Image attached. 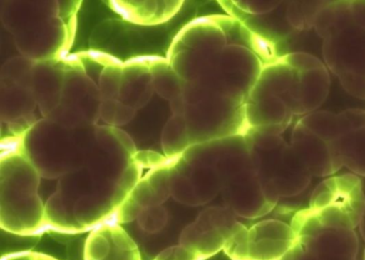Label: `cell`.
<instances>
[{
    "label": "cell",
    "instance_id": "cell-1",
    "mask_svg": "<svg viewBox=\"0 0 365 260\" xmlns=\"http://www.w3.org/2000/svg\"><path fill=\"white\" fill-rule=\"evenodd\" d=\"M136 150L118 136L96 135V144L81 170L58 180L46 204V228L61 234L91 232L115 217L142 179Z\"/></svg>",
    "mask_w": 365,
    "mask_h": 260
},
{
    "label": "cell",
    "instance_id": "cell-2",
    "mask_svg": "<svg viewBox=\"0 0 365 260\" xmlns=\"http://www.w3.org/2000/svg\"><path fill=\"white\" fill-rule=\"evenodd\" d=\"M80 1H6L0 18L21 56L33 61L67 56L73 43Z\"/></svg>",
    "mask_w": 365,
    "mask_h": 260
},
{
    "label": "cell",
    "instance_id": "cell-3",
    "mask_svg": "<svg viewBox=\"0 0 365 260\" xmlns=\"http://www.w3.org/2000/svg\"><path fill=\"white\" fill-rule=\"evenodd\" d=\"M41 175L25 155L22 137L4 138L0 157V225L16 236H37L46 228L39 195Z\"/></svg>",
    "mask_w": 365,
    "mask_h": 260
},
{
    "label": "cell",
    "instance_id": "cell-4",
    "mask_svg": "<svg viewBox=\"0 0 365 260\" xmlns=\"http://www.w3.org/2000/svg\"><path fill=\"white\" fill-rule=\"evenodd\" d=\"M297 239L281 260H356L358 223L343 209L301 211L292 219Z\"/></svg>",
    "mask_w": 365,
    "mask_h": 260
},
{
    "label": "cell",
    "instance_id": "cell-5",
    "mask_svg": "<svg viewBox=\"0 0 365 260\" xmlns=\"http://www.w3.org/2000/svg\"><path fill=\"white\" fill-rule=\"evenodd\" d=\"M95 144L96 125L70 129L46 118L40 119L22 137L25 155L46 179H61L81 170Z\"/></svg>",
    "mask_w": 365,
    "mask_h": 260
},
{
    "label": "cell",
    "instance_id": "cell-6",
    "mask_svg": "<svg viewBox=\"0 0 365 260\" xmlns=\"http://www.w3.org/2000/svg\"><path fill=\"white\" fill-rule=\"evenodd\" d=\"M235 23L227 16H204L177 33L166 59L187 84L197 80L227 46Z\"/></svg>",
    "mask_w": 365,
    "mask_h": 260
},
{
    "label": "cell",
    "instance_id": "cell-7",
    "mask_svg": "<svg viewBox=\"0 0 365 260\" xmlns=\"http://www.w3.org/2000/svg\"><path fill=\"white\" fill-rule=\"evenodd\" d=\"M183 98L192 145L247 133L245 101L192 84H185Z\"/></svg>",
    "mask_w": 365,
    "mask_h": 260
},
{
    "label": "cell",
    "instance_id": "cell-8",
    "mask_svg": "<svg viewBox=\"0 0 365 260\" xmlns=\"http://www.w3.org/2000/svg\"><path fill=\"white\" fill-rule=\"evenodd\" d=\"M170 194L187 206H204L223 189L215 140L190 146L170 163Z\"/></svg>",
    "mask_w": 365,
    "mask_h": 260
},
{
    "label": "cell",
    "instance_id": "cell-9",
    "mask_svg": "<svg viewBox=\"0 0 365 260\" xmlns=\"http://www.w3.org/2000/svg\"><path fill=\"white\" fill-rule=\"evenodd\" d=\"M264 66L253 50L230 40L204 74L195 82L187 84L245 102Z\"/></svg>",
    "mask_w": 365,
    "mask_h": 260
},
{
    "label": "cell",
    "instance_id": "cell-10",
    "mask_svg": "<svg viewBox=\"0 0 365 260\" xmlns=\"http://www.w3.org/2000/svg\"><path fill=\"white\" fill-rule=\"evenodd\" d=\"M102 95L81 57L67 56L61 103L46 119L70 129L95 127L100 120Z\"/></svg>",
    "mask_w": 365,
    "mask_h": 260
},
{
    "label": "cell",
    "instance_id": "cell-11",
    "mask_svg": "<svg viewBox=\"0 0 365 260\" xmlns=\"http://www.w3.org/2000/svg\"><path fill=\"white\" fill-rule=\"evenodd\" d=\"M296 239V232L289 224L264 219L249 228L242 224L228 241L224 253L230 260H281Z\"/></svg>",
    "mask_w": 365,
    "mask_h": 260
},
{
    "label": "cell",
    "instance_id": "cell-12",
    "mask_svg": "<svg viewBox=\"0 0 365 260\" xmlns=\"http://www.w3.org/2000/svg\"><path fill=\"white\" fill-rule=\"evenodd\" d=\"M237 215L224 207H209L181 232L179 244L197 253L202 260L224 251L228 241L242 223Z\"/></svg>",
    "mask_w": 365,
    "mask_h": 260
},
{
    "label": "cell",
    "instance_id": "cell-13",
    "mask_svg": "<svg viewBox=\"0 0 365 260\" xmlns=\"http://www.w3.org/2000/svg\"><path fill=\"white\" fill-rule=\"evenodd\" d=\"M322 55L326 67L335 76L351 73L365 76V28L354 20L352 12L324 40Z\"/></svg>",
    "mask_w": 365,
    "mask_h": 260
},
{
    "label": "cell",
    "instance_id": "cell-14",
    "mask_svg": "<svg viewBox=\"0 0 365 260\" xmlns=\"http://www.w3.org/2000/svg\"><path fill=\"white\" fill-rule=\"evenodd\" d=\"M221 195L226 208L247 219L269 214L279 200L264 187L253 166L228 179Z\"/></svg>",
    "mask_w": 365,
    "mask_h": 260
},
{
    "label": "cell",
    "instance_id": "cell-15",
    "mask_svg": "<svg viewBox=\"0 0 365 260\" xmlns=\"http://www.w3.org/2000/svg\"><path fill=\"white\" fill-rule=\"evenodd\" d=\"M170 163L151 168L135 185L125 204L119 209L114 223H129L138 219L144 209L163 206L170 194Z\"/></svg>",
    "mask_w": 365,
    "mask_h": 260
},
{
    "label": "cell",
    "instance_id": "cell-16",
    "mask_svg": "<svg viewBox=\"0 0 365 260\" xmlns=\"http://www.w3.org/2000/svg\"><path fill=\"white\" fill-rule=\"evenodd\" d=\"M37 108L33 87L0 80V119L8 125L12 136L23 137L40 120L36 118Z\"/></svg>",
    "mask_w": 365,
    "mask_h": 260
},
{
    "label": "cell",
    "instance_id": "cell-17",
    "mask_svg": "<svg viewBox=\"0 0 365 260\" xmlns=\"http://www.w3.org/2000/svg\"><path fill=\"white\" fill-rule=\"evenodd\" d=\"M84 260H142L138 245L120 224L108 223L91 230Z\"/></svg>",
    "mask_w": 365,
    "mask_h": 260
},
{
    "label": "cell",
    "instance_id": "cell-18",
    "mask_svg": "<svg viewBox=\"0 0 365 260\" xmlns=\"http://www.w3.org/2000/svg\"><path fill=\"white\" fill-rule=\"evenodd\" d=\"M290 146L313 177H328L339 172L343 165L332 144L324 142L297 121Z\"/></svg>",
    "mask_w": 365,
    "mask_h": 260
},
{
    "label": "cell",
    "instance_id": "cell-19",
    "mask_svg": "<svg viewBox=\"0 0 365 260\" xmlns=\"http://www.w3.org/2000/svg\"><path fill=\"white\" fill-rule=\"evenodd\" d=\"M245 116L247 130L281 135L289 127L294 115L281 98L262 95L247 98Z\"/></svg>",
    "mask_w": 365,
    "mask_h": 260
},
{
    "label": "cell",
    "instance_id": "cell-20",
    "mask_svg": "<svg viewBox=\"0 0 365 260\" xmlns=\"http://www.w3.org/2000/svg\"><path fill=\"white\" fill-rule=\"evenodd\" d=\"M66 67L67 56L52 61H35L33 90L43 118L51 116L61 103Z\"/></svg>",
    "mask_w": 365,
    "mask_h": 260
},
{
    "label": "cell",
    "instance_id": "cell-21",
    "mask_svg": "<svg viewBox=\"0 0 365 260\" xmlns=\"http://www.w3.org/2000/svg\"><path fill=\"white\" fill-rule=\"evenodd\" d=\"M155 93L149 57H134L123 66L118 100L134 110L146 106Z\"/></svg>",
    "mask_w": 365,
    "mask_h": 260
},
{
    "label": "cell",
    "instance_id": "cell-22",
    "mask_svg": "<svg viewBox=\"0 0 365 260\" xmlns=\"http://www.w3.org/2000/svg\"><path fill=\"white\" fill-rule=\"evenodd\" d=\"M298 73V85L290 110L294 117L301 118L316 112L324 104L330 91L331 78L326 66Z\"/></svg>",
    "mask_w": 365,
    "mask_h": 260
},
{
    "label": "cell",
    "instance_id": "cell-23",
    "mask_svg": "<svg viewBox=\"0 0 365 260\" xmlns=\"http://www.w3.org/2000/svg\"><path fill=\"white\" fill-rule=\"evenodd\" d=\"M298 71L279 58V61L264 66L257 83L247 97L275 95L281 98L290 108L298 85Z\"/></svg>",
    "mask_w": 365,
    "mask_h": 260
},
{
    "label": "cell",
    "instance_id": "cell-24",
    "mask_svg": "<svg viewBox=\"0 0 365 260\" xmlns=\"http://www.w3.org/2000/svg\"><path fill=\"white\" fill-rule=\"evenodd\" d=\"M312 178L311 172L289 144L271 180L270 191L279 199L294 197L309 187Z\"/></svg>",
    "mask_w": 365,
    "mask_h": 260
},
{
    "label": "cell",
    "instance_id": "cell-25",
    "mask_svg": "<svg viewBox=\"0 0 365 260\" xmlns=\"http://www.w3.org/2000/svg\"><path fill=\"white\" fill-rule=\"evenodd\" d=\"M182 1H112L110 7L132 24L153 26L168 22L178 14Z\"/></svg>",
    "mask_w": 365,
    "mask_h": 260
},
{
    "label": "cell",
    "instance_id": "cell-26",
    "mask_svg": "<svg viewBox=\"0 0 365 260\" xmlns=\"http://www.w3.org/2000/svg\"><path fill=\"white\" fill-rule=\"evenodd\" d=\"M298 121L329 144H333L344 134L354 130L346 110L341 114L316 110L301 117Z\"/></svg>",
    "mask_w": 365,
    "mask_h": 260
},
{
    "label": "cell",
    "instance_id": "cell-27",
    "mask_svg": "<svg viewBox=\"0 0 365 260\" xmlns=\"http://www.w3.org/2000/svg\"><path fill=\"white\" fill-rule=\"evenodd\" d=\"M332 146L341 165L358 176L365 177V127L344 134Z\"/></svg>",
    "mask_w": 365,
    "mask_h": 260
},
{
    "label": "cell",
    "instance_id": "cell-28",
    "mask_svg": "<svg viewBox=\"0 0 365 260\" xmlns=\"http://www.w3.org/2000/svg\"><path fill=\"white\" fill-rule=\"evenodd\" d=\"M155 93L164 100H173L183 95L187 83L177 74L166 57L149 56Z\"/></svg>",
    "mask_w": 365,
    "mask_h": 260
},
{
    "label": "cell",
    "instance_id": "cell-29",
    "mask_svg": "<svg viewBox=\"0 0 365 260\" xmlns=\"http://www.w3.org/2000/svg\"><path fill=\"white\" fill-rule=\"evenodd\" d=\"M161 144L168 160L180 157L190 148L192 142L185 116L172 115L162 131Z\"/></svg>",
    "mask_w": 365,
    "mask_h": 260
},
{
    "label": "cell",
    "instance_id": "cell-30",
    "mask_svg": "<svg viewBox=\"0 0 365 260\" xmlns=\"http://www.w3.org/2000/svg\"><path fill=\"white\" fill-rule=\"evenodd\" d=\"M331 1H292L286 9L288 23L297 31L315 27L316 19Z\"/></svg>",
    "mask_w": 365,
    "mask_h": 260
},
{
    "label": "cell",
    "instance_id": "cell-31",
    "mask_svg": "<svg viewBox=\"0 0 365 260\" xmlns=\"http://www.w3.org/2000/svg\"><path fill=\"white\" fill-rule=\"evenodd\" d=\"M123 61H118L115 57L108 56V55L106 57V63L99 74V80H98L102 99H118L121 80H123Z\"/></svg>",
    "mask_w": 365,
    "mask_h": 260
},
{
    "label": "cell",
    "instance_id": "cell-32",
    "mask_svg": "<svg viewBox=\"0 0 365 260\" xmlns=\"http://www.w3.org/2000/svg\"><path fill=\"white\" fill-rule=\"evenodd\" d=\"M138 226L147 234H157L161 232L168 222V210L163 206L150 207L144 209L138 215Z\"/></svg>",
    "mask_w": 365,
    "mask_h": 260
},
{
    "label": "cell",
    "instance_id": "cell-33",
    "mask_svg": "<svg viewBox=\"0 0 365 260\" xmlns=\"http://www.w3.org/2000/svg\"><path fill=\"white\" fill-rule=\"evenodd\" d=\"M281 1L277 0H241V1H232V7L241 10L245 14L252 16H262L277 9L281 5Z\"/></svg>",
    "mask_w": 365,
    "mask_h": 260
},
{
    "label": "cell",
    "instance_id": "cell-34",
    "mask_svg": "<svg viewBox=\"0 0 365 260\" xmlns=\"http://www.w3.org/2000/svg\"><path fill=\"white\" fill-rule=\"evenodd\" d=\"M281 59L298 72L317 69V68L326 66L319 58L313 56V55L307 54V53H292V54L285 55Z\"/></svg>",
    "mask_w": 365,
    "mask_h": 260
},
{
    "label": "cell",
    "instance_id": "cell-35",
    "mask_svg": "<svg viewBox=\"0 0 365 260\" xmlns=\"http://www.w3.org/2000/svg\"><path fill=\"white\" fill-rule=\"evenodd\" d=\"M343 88L349 95L365 100V76L356 74L344 73L337 76Z\"/></svg>",
    "mask_w": 365,
    "mask_h": 260
},
{
    "label": "cell",
    "instance_id": "cell-36",
    "mask_svg": "<svg viewBox=\"0 0 365 260\" xmlns=\"http://www.w3.org/2000/svg\"><path fill=\"white\" fill-rule=\"evenodd\" d=\"M153 260H202V257L182 244L173 245L162 251Z\"/></svg>",
    "mask_w": 365,
    "mask_h": 260
},
{
    "label": "cell",
    "instance_id": "cell-37",
    "mask_svg": "<svg viewBox=\"0 0 365 260\" xmlns=\"http://www.w3.org/2000/svg\"><path fill=\"white\" fill-rule=\"evenodd\" d=\"M120 102L118 99L102 100L100 108V119L104 125L108 127H114L115 117H116L117 108Z\"/></svg>",
    "mask_w": 365,
    "mask_h": 260
},
{
    "label": "cell",
    "instance_id": "cell-38",
    "mask_svg": "<svg viewBox=\"0 0 365 260\" xmlns=\"http://www.w3.org/2000/svg\"><path fill=\"white\" fill-rule=\"evenodd\" d=\"M136 112H138V110H134L131 106L125 105V104L121 103L120 102V103H119L118 108H117L114 127L119 128V129H120V127L129 123L130 121L134 118V116H135Z\"/></svg>",
    "mask_w": 365,
    "mask_h": 260
},
{
    "label": "cell",
    "instance_id": "cell-39",
    "mask_svg": "<svg viewBox=\"0 0 365 260\" xmlns=\"http://www.w3.org/2000/svg\"><path fill=\"white\" fill-rule=\"evenodd\" d=\"M354 20L365 28V1H351Z\"/></svg>",
    "mask_w": 365,
    "mask_h": 260
},
{
    "label": "cell",
    "instance_id": "cell-40",
    "mask_svg": "<svg viewBox=\"0 0 365 260\" xmlns=\"http://www.w3.org/2000/svg\"><path fill=\"white\" fill-rule=\"evenodd\" d=\"M170 110L172 114L175 116H185V101L183 95L177 98V99L173 100L170 102Z\"/></svg>",
    "mask_w": 365,
    "mask_h": 260
},
{
    "label": "cell",
    "instance_id": "cell-41",
    "mask_svg": "<svg viewBox=\"0 0 365 260\" xmlns=\"http://www.w3.org/2000/svg\"><path fill=\"white\" fill-rule=\"evenodd\" d=\"M359 230H360L361 236L365 242V208L363 211L362 217H361L360 223H359Z\"/></svg>",
    "mask_w": 365,
    "mask_h": 260
},
{
    "label": "cell",
    "instance_id": "cell-42",
    "mask_svg": "<svg viewBox=\"0 0 365 260\" xmlns=\"http://www.w3.org/2000/svg\"><path fill=\"white\" fill-rule=\"evenodd\" d=\"M363 260H365V247H364V251H363Z\"/></svg>",
    "mask_w": 365,
    "mask_h": 260
}]
</instances>
